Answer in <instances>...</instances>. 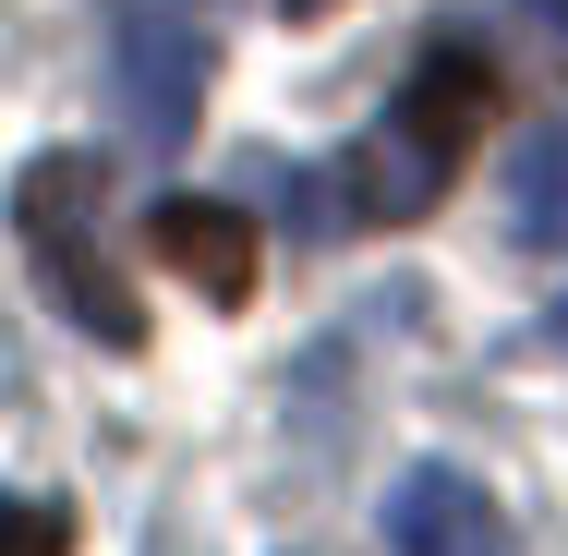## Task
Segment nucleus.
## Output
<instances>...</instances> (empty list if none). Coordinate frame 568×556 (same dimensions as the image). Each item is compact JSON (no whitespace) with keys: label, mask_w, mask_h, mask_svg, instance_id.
<instances>
[{"label":"nucleus","mask_w":568,"mask_h":556,"mask_svg":"<svg viewBox=\"0 0 568 556\" xmlns=\"http://www.w3.org/2000/svg\"><path fill=\"white\" fill-rule=\"evenodd\" d=\"M484 110H496V61L484 49H424L412 61V85L387 98V121L351 145V158H327L339 170V219H424L436 194H448V170L484 145Z\"/></svg>","instance_id":"1"},{"label":"nucleus","mask_w":568,"mask_h":556,"mask_svg":"<svg viewBox=\"0 0 568 556\" xmlns=\"http://www.w3.org/2000/svg\"><path fill=\"white\" fill-rule=\"evenodd\" d=\"M12 230H24L37 291H49L85 338H110V351L145 338V303H133V279L110 266V170H98L85 145L24 158V182H12Z\"/></svg>","instance_id":"2"},{"label":"nucleus","mask_w":568,"mask_h":556,"mask_svg":"<svg viewBox=\"0 0 568 556\" xmlns=\"http://www.w3.org/2000/svg\"><path fill=\"white\" fill-rule=\"evenodd\" d=\"M206 24L194 0H110V98L133 121V145L182 158L194 145V110H206Z\"/></svg>","instance_id":"3"},{"label":"nucleus","mask_w":568,"mask_h":556,"mask_svg":"<svg viewBox=\"0 0 568 556\" xmlns=\"http://www.w3.org/2000/svg\"><path fill=\"white\" fill-rule=\"evenodd\" d=\"M387 545L399 556H520V533H508V508L459 459H412L387 484Z\"/></svg>","instance_id":"4"},{"label":"nucleus","mask_w":568,"mask_h":556,"mask_svg":"<svg viewBox=\"0 0 568 556\" xmlns=\"http://www.w3.org/2000/svg\"><path fill=\"white\" fill-rule=\"evenodd\" d=\"M145 254H158L182 291H206V303H254V219L219 206V194H170V206L145 219Z\"/></svg>","instance_id":"5"},{"label":"nucleus","mask_w":568,"mask_h":556,"mask_svg":"<svg viewBox=\"0 0 568 556\" xmlns=\"http://www.w3.org/2000/svg\"><path fill=\"white\" fill-rule=\"evenodd\" d=\"M508 230L532 254H568V121H545L520 158H508Z\"/></svg>","instance_id":"6"},{"label":"nucleus","mask_w":568,"mask_h":556,"mask_svg":"<svg viewBox=\"0 0 568 556\" xmlns=\"http://www.w3.org/2000/svg\"><path fill=\"white\" fill-rule=\"evenodd\" d=\"M61 508H0V556H61Z\"/></svg>","instance_id":"7"},{"label":"nucleus","mask_w":568,"mask_h":556,"mask_svg":"<svg viewBox=\"0 0 568 556\" xmlns=\"http://www.w3.org/2000/svg\"><path fill=\"white\" fill-rule=\"evenodd\" d=\"M520 12H532V24H545V37H568V0H520Z\"/></svg>","instance_id":"8"},{"label":"nucleus","mask_w":568,"mask_h":556,"mask_svg":"<svg viewBox=\"0 0 568 556\" xmlns=\"http://www.w3.org/2000/svg\"><path fill=\"white\" fill-rule=\"evenodd\" d=\"M545 351H568V303H545Z\"/></svg>","instance_id":"9"},{"label":"nucleus","mask_w":568,"mask_h":556,"mask_svg":"<svg viewBox=\"0 0 568 556\" xmlns=\"http://www.w3.org/2000/svg\"><path fill=\"white\" fill-rule=\"evenodd\" d=\"M291 12H327V0H291Z\"/></svg>","instance_id":"10"}]
</instances>
